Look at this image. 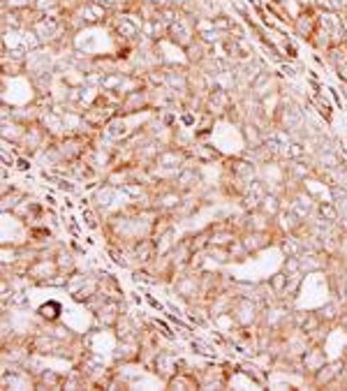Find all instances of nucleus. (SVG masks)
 Here are the masks:
<instances>
[{
    "instance_id": "14",
    "label": "nucleus",
    "mask_w": 347,
    "mask_h": 391,
    "mask_svg": "<svg viewBox=\"0 0 347 391\" xmlns=\"http://www.w3.org/2000/svg\"><path fill=\"white\" fill-rule=\"evenodd\" d=\"M237 368H239V373H243V375L253 378V380L257 382V385H264V382H266V378H264V373H262V370H259L257 366H253V363H250V361H243V363H241V366H237Z\"/></svg>"
},
{
    "instance_id": "6",
    "label": "nucleus",
    "mask_w": 347,
    "mask_h": 391,
    "mask_svg": "<svg viewBox=\"0 0 347 391\" xmlns=\"http://www.w3.org/2000/svg\"><path fill=\"white\" fill-rule=\"evenodd\" d=\"M63 385H65V375H58L56 370L42 368L35 375V389H63Z\"/></svg>"
},
{
    "instance_id": "2",
    "label": "nucleus",
    "mask_w": 347,
    "mask_h": 391,
    "mask_svg": "<svg viewBox=\"0 0 347 391\" xmlns=\"http://www.w3.org/2000/svg\"><path fill=\"white\" fill-rule=\"evenodd\" d=\"M151 107V95L149 89L144 91H137V93H130L123 98L118 107V114H125V116H132V114H142V111H149Z\"/></svg>"
},
{
    "instance_id": "10",
    "label": "nucleus",
    "mask_w": 347,
    "mask_h": 391,
    "mask_svg": "<svg viewBox=\"0 0 347 391\" xmlns=\"http://www.w3.org/2000/svg\"><path fill=\"white\" fill-rule=\"evenodd\" d=\"M315 213L319 215V218H324V220H329V222H338L341 220V211H338V206L334 204V202H317L315 204Z\"/></svg>"
},
{
    "instance_id": "15",
    "label": "nucleus",
    "mask_w": 347,
    "mask_h": 391,
    "mask_svg": "<svg viewBox=\"0 0 347 391\" xmlns=\"http://www.w3.org/2000/svg\"><path fill=\"white\" fill-rule=\"evenodd\" d=\"M14 169H19V171H28L30 169V162H28V155H19V158H16V162H14Z\"/></svg>"
},
{
    "instance_id": "11",
    "label": "nucleus",
    "mask_w": 347,
    "mask_h": 391,
    "mask_svg": "<svg viewBox=\"0 0 347 391\" xmlns=\"http://www.w3.org/2000/svg\"><path fill=\"white\" fill-rule=\"evenodd\" d=\"M259 211H264L268 218H275V215H280V195L266 193L264 199H262V206H259Z\"/></svg>"
},
{
    "instance_id": "4",
    "label": "nucleus",
    "mask_w": 347,
    "mask_h": 391,
    "mask_svg": "<svg viewBox=\"0 0 347 391\" xmlns=\"http://www.w3.org/2000/svg\"><path fill=\"white\" fill-rule=\"evenodd\" d=\"M326 363V354L322 350V345H310L306 352L301 354V370L306 375H315V373Z\"/></svg>"
},
{
    "instance_id": "12",
    "label": "nucleus",
    "mask_w": 347,
    "mask_h": 391,
    "mask_svg": "<svg viewBox=\"0 0 347 391\" xmlns=\"http://www.w3.org/2000/svg\"><path fill=\"white\" fill-rule=\"evenodd\" d=\"M310 102H312V107L317 109V114L322 116V118L326 120V123H331V120H334V114H331V111H334V107H331V102H326V100H324V98H322V95H319V93H312Z\"/></svg>"
},
{
    "instance_id": "8",
    "label": "nucleus",
    "mask_w": 347,
    "mask_h": 391,
    "mask_svg": "<svg viewBox=\"0 0 347 391\" xmlns=\"http://www.w3.org/2000/svg\"><path fill=\"white\" fill-rule=\"evenodd\" d=\"M324 60L334 72L338 67L347 65V42H343V45H334L329 51H324Z\"/></svg>"
},
{
    "instance_id": "5",
    "label": "nucleus",
    "mask_w": 347,
    "mask_h": 391,
    "mask_svg": "<svg viewBox=\"0 0 347 391\" xmlns=\"http://www.w3.org/2000/svg\"><path fill=\"white\" fill-rule=\"evenodd\" d=\"M153 370H155V375L167 382L171 375H176L178 373V357L164 347V350L158 354V359H155V363H153Z\"/></svg>"
},
{
    "instance_id": "3",
    "label": "nucleus",
    "mask_w": 347,
    "mask_h": 391,
    "mask_svg": "<svg viewBox=\"0 0 347 391\" xmlns=\"http://www.w3.org/2000/svg\"><path fill=\"white\" fill-rule=\"evenodd\" d=\"M227 174L234 178L243 181V183H253V181L257 178V164L246 160L243 155H237V158H229L227 162Z\"/></svg>"
},
{
    "instance_id": "1",
    "label": "nucleus",
    "mask_w": 347,
    "mask_h": 391,
    "mask_svg": "<svg viewBox=\"0 0 347 391\" xmlns=\"http://www.w3.org/2000/svg\"><path fill=\"white\" fill-rule=\"evenodd\" d=\"M292 28L301 40L310 42L312 38H315L317 28H319V12L315 10V7H303V10L294 16Z\"/></svg>"
},
{
    "instance_id": "7",
    "label": "nucleus",
    "mask_w": 347,
    "mask_h": 391,
    "mask_svg": "<svg viewBox=\"0 0 347 391\" xmlns=\"http://www.w3.org/2000/svg\"><path fill=\"white\" fill-rule=\"evenodd\" d=\"M188 155H190V158H193V160H197L199 164H202V162H215V160H222V155H220L218 151H215L213 146H204L202 142H197V144L193 146V149L188 151Z\"/></svg>"
},
{
    "instance_id": "16",
    "label": "nucleus",
    "mask_w": 347,
    "mask_h": 391,
    "mask_svg": "<svg viewBox=\"0 0 347 391\" xmlns=\"http://www.w3.org/2000/svg\"><path fill=\"white\" fill-rule=\"evenodd\" d=\"M336 74H338V79H341L343 84H347V65L338 67V69H336Z\"/></svg>"
},
{
    "instance_id": "9",
    "label": "nucleus",
    "mask_w": 347,
    "mask_h": 391,
    "mask_svg": "<svg viewBox=\"0 0 347 391\" xmlns=\"http://www.w3.org/2000/svg\"><path fill=\"white\" fill-rule=\"evenodd\" d=\"M60 312H63V308H60L58 301H47V303H42V306L38 308V315H40V319H42L45 324L58 322Z\"/></svg>"
},
{
    "instance_id": "13",
    "label": "nucleus",
    "mask_w": 347,
    "mask_h": 391,
    "mask_svg": "<svg viewBox=\"0 0 347 391\" xmlns=\"http://www.w3.org/2000/svg\"><path fill=\"white\" fill-rule=\"evenodd\" d=\"M290 273H285L283 268H280V273H275V276H271L268 278V288H271L278 297H283V292L288 290V285H290Z\"/></svg>"
}]
</instances>
